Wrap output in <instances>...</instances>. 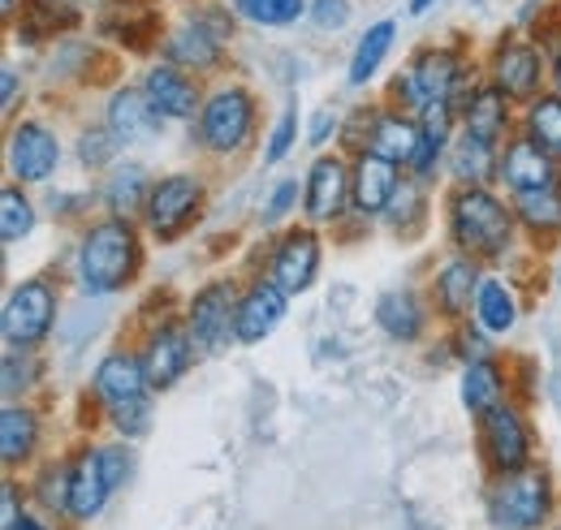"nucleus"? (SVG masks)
<instances>
[{
  "instance_id": "nucleus-1",
  "label": "nucleus",
  "mask_w": 561,
  "mask_h": 530,
  "mask_svg": "<svg viewBox=\"0 0 561 530\" xmlns=\"http://www.w3.org/2000/svg\"><path fill=\"white\" fill-rule=\"evenodd\" d=\"M142 264V246L139 233L130 220L113 216V220H100L82 233V246H78V276L87 285V293H117L126 289Z\"/></svg>"
},
{
  "instance_id": "nucleus-2",
  "label": "nucleus",
  "mask_w": 561,
  "mask_h": 530,
  "mask_svg": "<svg viewBox=\"0 0 561 530\" xmlns=\"http://www.w3.org/2000/svg\"><path fill=\"white\" fill-rule=\"evenodd\" d=\"M95 401L104 405L117 436L135 440L151 423V380L139 354H108L95 371Z\"/></svg>"
},
{
  "instance_id": "nucleus-3",
  "label": "nucleus",
  "mask_w": 561,
  "mask_h": 530,
  "mask_svg": "<svg viewBox=\"0 0 561 530\" xmlns=\"http://www.w3.org/2000/svg\"><path fill=\"white\" fill-rule=\"evenodd\" d=\"M449 229L467 260H501L514 238V211L484 186H462L449 199Z\"/></svg>"
},
{
  "instance_id": "nucleus-4",
  "label": "nucleus",
  "mask_w": 561,
  "mask_h": 530,
  "mask_svg": "<svg viewBox=\"0 0 561 530\" xmlns=\"http://www.w3.org/2000/svg\"><path fill=\"white\" fill-rule=\"evenodd\" d=\"M553 514V483L545 470L527 465L518 474H501L489 496V518L496 530H540Z\"/></svg>"
},
{
  "instance_id": "nucleus-5",
  "label": "nucleus",
  "mask_w": 561,
  "mask_h": 530,
  "mask_svg": "<svg viewBox=\"0 0 561 530\" xmlns=\"http://www.w3.org/2000/svg\"><path fill=\"white\" fill-rule=\"evenodd\" d=\"M255 130V100L242 87H220L199 113V138L216 155H233Z\"/></svg>"
},
{
  "instance_id": "nucleus-6",
  "label": "nucleus",
  "mask_w": 561,
  "mask_h": 530,
  "mask_svg": "<svg viewBox=\"0 0 561 530\" xmlns=\"http://www.w3.org/2000/svg\"><path fill=\"white\" fill-rule=\"evenodd\" d=\"M57 324V298L44 280H22L13 285L9 302H4V341L13 349H31L39 345Z\"/></svg>"
},
{
  "instance_id": "nucleus-7",
  "label": "nucleus",
  "mask_w": 561,
  "mask_h": 530,
  "mask_svg": "<svg viewBox=\"0 0 561 530\" xmlns=\"http://www.w3.org/2000/svg\"><path fill=\"white\" fill-rule=\"evenodd\" d=\"M458 82H462L458 57L445 53V48H432V53H423L407 73H398V95H402L411 108L423 113V108H432V104H449V95H454Z\"/></svg>"
},
{
  "instance_id": "nucleus-8",
  "label": "nucleus",
  "mask_w": 561,
  "mask_h": 530,
  "mask_svg": "<svg viewBox=\"0 0 561 530\" xmlns=\"http://www.w3.org/2000/svg\"><path fill=\"white\" fill-rule=\"evenodd\" d=\"M480 449H484V462L496 474H518L531 462V436H527V423L518 418V410L510 405H496L484 414V427H480Z\"/></svg>"
},
{
  "instance_id": "nucleus-9",
  "label": "nucleus",
  "mask_w": 561,
  "mask_h": 530,
  "mask_svg": "<svg viewBox=\"0 0 561 530\" xmlns=\"http://www.w3.org/2000/svg\"><path fill=\"white\" fill-rule=\"evenodd\" d=\"M204 203V186L195 177H164L147 195V224L156 238H178Z\"/></svg>"
},
{
  "instance_id": "nucleus-10",
  "label": "nucleus",
  "mask_w": 561,
  "mask_h": 530,
  "mask_svg": "<svg viewBox=\"0 0 561 530\" xmlns=\"http://www.w3.org/2000/svg\"><path fill=\"white\" fill-rule=\"evenodd\" d=\"M139 358L147 367L151 389H173L195 362V336H191L186 324H164V329H156L147 336V349Z\"/></svg>"
},
{
  "instance_id": "nucleus-11",
  "label": "nucleus",
  "mask_w": 561,
  "mask_h": 530,
  "mask_svg": "<svg viewBox=\"0 0 561 530\" xmlns=\"http://www.w3.org/2000/svg\"><path fill=\"white\" fill-rule=\"evenodd\" d=\"M225 35H229V22L225 18H208V13H199V18H191V22H182L173 35H169V44H164V53H169V66L178 69H211L220 61V44H225Z\"/></svg>"
},
{
  "instance_id": "nucleus-12",
  "label": "nucleus",
  "mask_w": 561,
  "mask_h": 530,
  "mask_svg": "<svg viewBox=\"0 0 561 530\" xmlns=\"http://www.w3.org/2000/svg\"><path fill=\"white\" fill-rule=\"evenodd\" d=\"M233 320H238V302H233V289L225 280H216L191 298L186 329H191L199 349H220L233 336Z\"/></svg>"
},
{
  "instance_id": "nucleus-13",
  "label": "nucleus",
  "mask_w": 561,
  "mask_h": 530,
  "mask_svg": "<svg viewBox=\"0 0 561 530\" xmlns=\"http://www.w3.org/2000/svg\"><path fill=\"white\" fill-rule=\"evenodd\" d=\"M285 307H289V293L280 289L277 280H260L242 293L238 302V320H233V341L242 345H255L264 336H273L277 324L285 320Z\"/></svg>"
},
{
  "instance_id": "nucleus-14",
  "label": "nucleus",
  "mask_w": 561,
  "mask_h": 530,
  "mask_svg": "<svg viewBox=\"0 0 561 530\" xmlns=\"http://www.w3.org/2000/svg\"><path fill=\"white\" fill-rule=\"evenodd\" d=\"M351 199H354L351 169H346L337 155H320V160L311 164V173H307V220H311V224L337 220Z\"/></svg>"
},
{
  "instance_id": "nucleus-15",
  "label": "nucleus",
  "mask_w": 561,
  "mask_h": 530,
  "mask_svg": "<svg viewBox=\"0 0 561 530\" xmlns=\"http://www.w3.org/2000/svg\"><path fill=\"white\" fill-rule=\"evenodd\" d=\"M113 496V479H108V465H104V449H82L70 462V514L73 522H91L104 500Z\"/></svg>"
},
{
  "instance_id": "nucleus-16",
  "label": "nucleus",
  "mask_w": 561,
  "mask_h": 530,
  "mask_svg": "<svg viewBox=\"0 0 561 530\" xmlns=\"http://www.w3.org/2000/svg\"><path fill=\"white\" fill-rule=\"evenodd\" d=\"M57 160H61V147H57V138L44 130L39 122L13 126V134H9V169H13L18 182H44V177H53Z\"/></svg>"
},
{
  "instance_id": "nucleus-17",
  "label": "nucleus",
  "mask_w": 561,
  "mask_h": 530,
  "mask_svg": "<svg viewBox=\"0 0 561 530\" xmlns=\"http://www.w3.org/2000/svg\"><path fill=\"white\" fill-rule=\"evenodd\" d=\"M316 272H320V238H316L311 229L285 233L277 255H273V280L294 298V293H307V289H311Z\"/></svg>"
},
{
  "instance_id": "nucleus-18",
  "label": "nucleus",
  "mask_w": 561,
  "mask_h": 530,
  "mask_svg": "<svg viewBox=\"0 0 561 530\" xmlns=\"http://www.w3.org/2000/svg\"><path fill=\"white\" fill-rule=\"evenodd\" d=\"M142 91H147V100H151V108H156L160 117L191 122L195 113H204V104H199V82L186 78L178 66H156L147 73Z\"/></svg>"
},
{
  "instance_id": "nucleus-19",
  "label": "nucleus",
  "mask_w": 561,
  "mask_h": 530,
  "mask_svg": "<svg viewBox=\"0 0 561 530\" xmlns=\"http://www.w3.org/2000/svg\"><path fill=\"white\" fill-rule=\"evenodd\" d=\"M540 53L531 44H501L492 57V87L505 100H531L540 91Z\"/></svg>"
},
{
  "instance_id": "nucleus-20",
  "label": "nucleus",
  "mask_w": 561,
  "mask_h": 530,
  "mask_svg": "<svg viewBox=\"0 0 561 530\" xmlns=\"http://www.w3.org/2000/svg\"><path fill=\"white\" fill-rule=\"evenodd\" d=\"M423 126L402 117V113H380L367 122V142L363 151L389 160V164H415V151H420Z\"/></svg>"
},
{
  "instance_id": "nucleus-21",
  "label": "nucleus",
  "mask_w": 561,
  "mask_h": 530,
  "mask_svg": "<svg viewBox=\"0 0 561 530\" xmlns=\"http://www.w3.org/2000/svg\"><path fill=\"white\" fill-rule=\"evenodd\" d=\"M501 177H505V186H510L514 195L545 191V186H553V155H549L540 142L518 138V142H510L505 155H501Z\"/></svg>"
},
{
  "instance_id": "nucleus-22",
  "label": "nucleus",
  "mask_w": 561,
  "mask_h": 530,
  "mask_svg": "<svg viewBox=\"0 0 561 530\" xmlns=\"http://www.w3.org/2000/svg\"><path fill=\"white\" fill-rule=\"evenodd\" d=\"M398 164H389V160H380V155H371V151H363L358 160H354V173H351V191H354V207L363 211V216H376V211H385L393 195H398Z\"/></svg>"
},
{
  "instance_id": "nucleus-23",
  "label": "nucleus",
  "mask_w": 561,
  "mask_h": 530,
  "mask_svg": "<svg viewBox=\"0 0 561 530\" xmlns=\"http://www.w3.org/2000/svg\"><path fill=\"white\" fill-rule=\"evenodd\" d=\"M156 122H160V113L151 108V100H147V91L139 87H122L113 100H108V130L117 142H142V138H151L156 134Z\"/></svg>"
},
{
  "instance_id": "nucleus-24",
  "label": "nucleus",
  "mask_w": 561,
  "mask_h": 530,
  "mask_svg": "<svg viewBox=\"0 0 561 530\" xmlns=\"http://www.w3.org/2000/svg\"><path fill=\"white\" fill-rule=\"evenodd\" d=\"M476 293H480V272H476V260H454L449 267H440V276H436V307H440V315H449V320H462L467 311H471V302H476Z\"/></svg>"
},
{
  "instance_id": "nucleus-25",
  "label": "nucleus",
  "mask_w": 561,
  "mask_h": 530,
  "mask_svg": "<svg viewBox=\"0 0 561 530\" xmlns=\"http://www.w3.org/2000/svg\"><path fill=\"white\" fill-rule=\"evenodd\" d=\"M35 445H39V418H35V410L4 405V414H0V458H4V465L13 470V465L31 462Z\"/></svg>"
},
{
  "instance_id": "nucleus-26",
  "label": "nucleus",
  "mask_w": 561,
  "mask_h": 530,
  "mask_svg": "<svg viewBox=\"0 0 561 530\" xmlns=\"http://www.w3.org/2000/svg\"><path fill=\"white\" fill-rule=\"evenodd\" d=\"M376 324L385 329V336H393V341H415L427 320H423L420 298L411 289H393V293H385L376 302Z\"/></svg>"
},
{
  "instance_id": "nucleus-27",
  "label": "nucleus",
  "mask_w": 561,
  "mask_h": 530,
  "mask_svg": "<svg viewBox=\"0 0 561 530\" xmlns=\"http://www.w3.org/2000/svg\"><path fill=\"white\" fill-rule=\"evenodd\" d=\"M476 320L489 336H505V332L518 324V302H514V289L505 280H480V293H476Z\"/></svg>"
},
{
  "instance_id": "nucleus-28",
  "label": "nucleus",
  "mask_w": 561,
  "mask_h": 530,
  "mask_svg": "<svg viewBox=\"0 0 561 530\" xmlns=\"http://www.w3.org/2000/svg\"><path fill=\"white\" fill-rule=\"evenodd\" d=\"M505 95L496 91V87H480V91H471V100H467V108H462V122H467V134L471 138H480V142H496L501 130H505V122H510V113H505Z\"/></svg>"
},
{
  "instance_id": "nucleus-29",
  "label": "nucleus",
  "mask_w": 561,
  "mask_h": 530,
  "mask_svg": "<svg viewBox=\"0 0 561 530\" xmlns=\"http://www.w3.org/2000/svg\"><path fill=\"white\" fill-rule=\"evenodd\" d=\"M501 393H505V380H501L496 362L480 358V362L467 367V376H462V405H467L471 414L496 410V405H501Z\"/></svg>"
},
{
  "instance_id": "nucleus-30",
  "label": "nucleus",
  "mask_w": 561,
  "mask_h": 530,
  "mask_svg": "<svg viewBox=\"0 0 561 530\" xmlns=\"http://www.w3.org/2000/svg\"><path fill=\"white\" fill-rule=\"evenodd\" d=\"M393 48V22H376L363 39H358V48H354V61H351V87H367L371 82V73L380 69L385 61V53Z\"/></svg>"
},
{
  "instance_id": "nucleus-31",
  "label": "nucleus",
  "mask_w": 561,
  "mask_h": 530,
  "mask_svg": "<svg viewBox=\"0 0 561 530\" xmlns=\"http://www.w3.org/2000/svg\"><path fill=\"white\" fill-rule=\"evenodd\" d=\"M147 173L135 169V164H126V169H117L113 177H108V186H104V199L113 207V216H122V220H130V211L135 207H147Z\"/></svg>"
},
{
  "instance_id": "nucleus-32",
  "label": "nucleus",
  "mask_w": 561,
  "mask_h": 530,
  "mask_svg": "<svg viewBox=\"0 0 561 530\" xmlns=\"http://www.w3.org/2000/svg\"><path fill=\"white\" fill-rule=\"evenodd\" d=\"M518 220L536 233H549V229H561V191L558 186H545V191H527L514 203Z\"/></svg>"
},
{
  "instance_id": "nucleus-33",
  "label": "nucleus",
  "mask_w": 561,
  "mask_h": 530,
  "mask_svg": "<svg viewBox=\"0 0 561 530\" xmlns=\"http://www.w3.org/2000/svg\"><path fill=\"white\" fill-rule=\"evenodd\" d=\"M492 142H480V138H471V134H462V142H458V151H454V173H458V182H467V186H484L492 173Z\"/></svg>"
},
{
  "instance_id": "nucleus-34",
  "label": "nucleus",
  "mask_w": 561,
  "mask_h": 530,
  "mask_svg": "<svg viewBox=\"0 0 561 530\" xmlns=\"http://www.w3.org/2000/svg\"><path fill=\"white\" fill-rule=\"evenodd\" d=\"M527 138L545 151H561V95H540L527 113Z\"/></svg>"
},
{
  "instance_id": "nucleus-35",
  "label": "nucleus",
  "mask_w": 561,
  "mask_h": 530,
  "mask_svg": "<svg viewBox=\"0 0 561 530\" xmlns=\"http://www.w3.org/2000/svg\"><path fill=\"white\" fill-rule=\"evenodd\" d=\"M0 216H4L0 233H4V242H9V246H13V242H22V238L35 229V207L26 203V195H22L18 186H4V195H0Z\"/></svg>"
},
{
  "instance_id": "nucleus-36",
  "label": "nucleus",
  "mask_w": 561,
  "mask_h": 530,
  "mask_svg": "<svg viewBox=\"0 0 561 530\" xmlns=\"http://www.w3.org/2000/svg\"><path fill=\"white\" fill-rule=\"evenodd\" d=\"M302 9V0H238V13H247L260 26H289Z\"/></svg>"
},
{
  "instance_id": "nucleus-37",
  "label": "nucleus",
  "mask_w": 561,
  "mask_h": 530,
  "mask_svg": "<svg viewBox=\"0 0 561 530\" xmlns=\"http://www.w3.org/2000/svg\"><path fill=\"white\" fill-rule=\"evenodd\" d=\"M122 142L113 138V130L104 126V130H87L78 138V160L87 164V169H104V164H113V151H117Z\"/></svg>"
},
{
  "instance_id": "nucleus-38",
  "label": "nucleus",
  "mask_w": 561,
  "mask_h": 530,
  "mask_svg": "<svg viewBox=\"0 0 561 530\" xmlns=\"http://www.w3.org/2000/svg\"><path fill=\"white\" fill-rule=\"evenodd\" d=\"M294 134H298V117H294V108L289 113H280V122L273 126V138H268V151H264V160L268 164H277L289 155V147H294Z\"/></svg>"
},
{
  "instance_id": "nucleus-39",
  "label": "nucleus",
  "mask_w": 561,
  "mask_h": 530,
  "mask_svg": "<svg viewBox=\"0 0 561 530\" xmlns=\"http://www.w3.org/2000/svg\"><path fill=\"white\" fill-rule=\"evenodd\" d=\"M311 22L320 31H342L351 22V0H316L311 4Z\"/></svg>"
},
{
  "instance_id": "nucleus-40",
  "label": "nucleus",
  "mask_w": 561,
  "mask_h": 530,
  "mask_svg": "<svg viewBox=\"0 0 561 530\" xmlns=\"http://www.w3.org/2000/svg\"><path fill=\"white\" fill-rule=\"evenodd\" d=\"M420 211H423V191L415 186V182H402L398 195H393V203H389V216L402 224V216H420Z\"/></svg>"
},
{
  "instance_id": "nucleus-41",
  "label": "nucleus",
  "mask_w": 561,
  "mask_h": 530,
  "mask_svg": "<svg viewBox=\"0 0 561 530\" xmlns=\"http://www.w3.org/2000/svg\"><path fill=\"white\" fill-rule=\"evenodd\" d=\"M294 199H298V182H280L277 191H273V199H268V207H264V220H268V224L280 220V216L294 207Z\"/></svg>"
},
{
  "instance_id": "nucleus-42",
  "label": "nucleus",
  "mask_w": 561,
  "mask_h": 530,
  "mask_svg": "<svg viewBox=\"0 0 561 530\" xmlns=\"http://www.w3.org/2000/svg\"><path fill=\"white\" fill-rule=\"evenodd\" d=\"M329 130H337V117H333V113H316V122H311V142L320 147V142L329 138Z\"/></svg>"
},
{
  "instance_id": "nucleus-43",
  "label": "nucleus",
  "mask_w": 561,
  "mask_h": 530,
  "mask_svg": "<svg viewBox=\"0 0 561 530\" xmlns=\"http://www.w3.org/2000/svg\"><path fill=\"white\" fill-rule=\"evenodd\" d=\"M0 82H4V108H13V95H18V73H13V69H4V73H0Z\"/></svg>"
},
{
  "instance_id": "nucleus-44",
  "label": "nucleus",
  "mask_w": 561,
  "mask_h": 530,
  "mask_svg": "<svg viewBox=\"0 0 561 530\" xmlns=\"http://www.w3.org/2000/svg\"><path fill=\"white\" fill-rule=\"evenodd\" d=\"M0 9H4V18H13L18 13V0H0Z\"/></svg>"
},
{
  "instance_id": "nucleus-45",
  "label": "nucleus",
  "mask_w": 561,
  "mask_h": 530,
  "mask_svg": "<svg viewBox=\"0 0 561 530\" xmlns=\"http://www.w3.org/2000/svg\"><path fill=\"white\" fill-rule=\"evenodd\" d=\"M18 530H44V527H39L35 518H22V527H18Z\"/></svg>"
},
{
  "instance_id": "nucleus-46",
  "label": "nucleus",
  "mask_w": 561,
  "mask_h": 530,
  "mask_svg": "<svg viewBox=\"0 0 561 530\" xmlns=\"http://www.w3.org/2000/svg\"><path fill=\"white\" fill-rule=\"evenodd\" d=\"M427 4H432V0H411V13H423Z\"/></svg>"
},
{
  "instance_id": "nucleus-47",
  "label": "nucleus",
  "mask_w": 561,
  "mask_h": 530,
  "mask_svg": "<svg viewBox=\"0 0 561 530\" xmlns=\"http://www.w3.org/2000/svg\"><path fill=\"white\" fill-rule=\"evenodd\" d=\"M553 82H558V95H561V57H558V66H553Z\"/></svg>"
}]
</instances>
